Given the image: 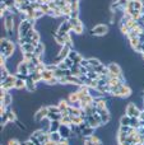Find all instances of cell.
<instances>
[{
	"instance_id": "1",
	"label": "cell",
	"mask_w": 144,
	"mask_h": 145,
	"mask_svg": "<svg viewBox=\"0 0 144 145\" xmlns=\"http://www.w3.org/2000/svg\"><path fill=\"white\" fill-rule=\"evenodd\" d=\"M89 32H91V36H94V37H105L109 35L110 27L106 23H97Z\"/></svg>"
},
{
	"instance_id": "2",
	"label": "cell",
	"mask_w": 144,
	"mask_h": 145,
	"mask_svg": "<svg viewBox=\"0 0 144 145\" xmlns=\"http://www.w3.org/2000/svg\"><path fill=\"white\" fill-rule=\"evenodd\" d=\"M140 112H142V110L138 108L134 102H129L125 107V115L129 116V117H139Z\"/></svg>"
},
{
	"instance_id": "3",
	"label": "cell",
	"mask_w": 144,
	"mask_h": 145,
	"mask_svg": "<svg viewBox=\"0 0 144 145\" xmlns=\"http://www.w3.org/2000/svg\"><path fill=\"white\" fill-rule=\"evenodd\" d=\"M107 69H109V75L110 76H120L122 75V68L116 63V61H111L110 64H107Z\"/></svg>"
},
{
	"instance_id": "4",
	"label": "cell",
	"mask_w": 144,
	"mask_h": 145,
	"mask_svg": "<svg viewBox=\"0 0 144 145\" xmlns=\"http://www.w3.org/2000/svg\"><path fill=\"white\" fill-rule=\"evenodd\" d=\"M15 80H17V76H15L14 74H10L9 76H8V79L0 84V88H1L3 90L10 92V90H13L15 87Z\"/></svg>"
},
{
	"instance_id": "5",
	"label": "cell",
	"mask_w": 144,
	"mask_h": 145,
	"mask_svg": "<svg viewBox=\"0 0 144 145\" xmlns=\"http://www.w3.org/2000/svg\"><path fill=\"white\" fill-rule=\"evenodd\" d=\"M47 116H48L47 106H42V107L38 108V110L35 112V115H33V120H35L36 122H40V121H42L43 118L47 117Z\"/></svg>"
},
{
	"instance_id": "6",
	"label": "cell",
	"mask_w": 144,
	"mask_h": 145,
	"mask_svg": "<svg viewBox=\"0 0 144 145\" xmlns=\"http://www.w3.org/2000/svg\"><path fill=\"white\" fill-rule=\"evenodd\" d=\"M13 94L10 92H5L4 95H0V105L1 106H5V107H10L13 106Z\"/></svg>"
},
{
	"instance_id": "7",
	"label": "cell",
	"mask_w": 144,
	"mask_h": 145,
	"mask_svg": "<svg viewBox=\"0 0 144 145\" xmlns=\"http://www.w3.org/2000/svg\"><path fill=\"white\" fill-rule=\"evenodd\" d=\"M70 32H71V25H70V23H69L68 20H64V22H61L60 25H59L58 35L64 36V35H66V33H70Z\"/></svg>"
},
{
	"instance_id": "8",
	"label": "cell",
	"mask_w": 144,
	"mask_h": 145,
	"mask_svg": "<svg viewBox=\"0 0 144 145\" xmlns=\"http://www.w3.org/2000/svg\"><path fill=\"white\" fill-rule=\"evenodd\" d=\"M26 92L27 93H36L37 92V84L33 82V79L28 75V78L26 79Z\"/></svg>"
},
{
	"instance_id": "9",
	"label": "cell",
	"mask_w": 144,
	"mask_h": 145,
	"mask_svg": "<svg viewBox=\"0 0 144 145\" xmlns=\"http://www.w3.org/2000/svg\"><path fill=\"white\" fill-rule=\"evenodd\" d=\"M59 134L61 135L63 139H70V136H71L70 125H64V123H61L60 129H59Z\"/></svg>"
},
{
	"instance_id": "10",
	"label": "cell",
	"mask_w": 144,
	"mask_h": 145,
	"mask_svg": "<svg viewBox=\"0 0 144 145\" xmlns=\"http://www.w3.org/2000/svg\"><path fill=\"white\" fill-rule=\"evenodd\" d=\"M40 129L43 130L45 133H50V125H51V120L48 117H45L42 121H40Z\"/></svg>"
},
{
	"instance_id": "11",
	"label": "cell",
	"mask_w": 144,
	"mask_h": 145,
	"mask_svg": "<svg viewBox=\"0 0 144 145\" xmlns=\"http://www.w3.org/2000/svg\"><path fill=\"white\" fill-rule=\"evenodd\" d=\"M93 69H94V71H96L97 74H99V75H109V69H107V65H105L103 63H102L101 65L93 68Z\"/></svg>"
},
{
	"instance_id": "12",
	"label": "cell",
	"mask_w": 144,
	"mask_h": 145,
	"mask_svg": "<svg viewBox=\"0 0 144 145\" xmlns=\"http://www.w3.org/2000/svg\"><path fill=\"white\" fill-rule=\"evenodd\" d=\"M29 76L32 78V79H33V82H35L37 85L40 84V83H42V82H43V80H42V74H41L40 71H37V70H35L33 72H31V74H29Z\"/></svg>"
},
{
	"instance_id": "13",
	"label": "cell",
	"mask_w": 144,
	"mask_h": 145,
	"mask_svg": "<svg viewBox=\"0 0 144 145\" xmlns=\"http://www.w3.org/2000/svg\"><path fill=\"white\" fill-rule=\"evenodd\" d=\"M9 75H10V71L8 70L5 66H0V83L5 82Z\"/></svg>"
},
{
	"instance_id": "14",
	"label": "cell",
	"mask_w": 144,
	"mask_h": 145,
	"mask_svg": "<svg viewBox=\"0 0 144 145\" xmlns=\"http://www.w3.org/2000/svg\"><path fill=\"white\" fill-rule=\"evenodd\" d=\"M41 74H42V80H43V83H45V84L47 82H50V80L54 78V71H50V70H47V69H46V70H43Z\"/></svg>"
},
{
	"instance_id": "15",
	"label": "cell",
	"mask_w": 144,
	"mask_h": 145,
	"mask_svg": "<svg viewBox=\"0 0 144 145\" xmlns=\"http://www.w3.org/2000/svg\"><path fill=\"white\" fill-rule=\"evenodd\" d=\"M14 90H26V80L18 79V78H17V80H15Z\"/></svg>"
},
{
	"instance_id": "16",
	"label": "cell",
	"mask_w": 144,
	"mask_h": 145,
	"mask_svg": "<svg viewBox=\"0 0 144 145\" xmlns=\"http://www.w3.org/2000/svg\"><path fill=\"white\" fill-rule=\"evenodd\" d=\"M19 48H20L22 52H33L36 47L32 45V43H24V45L19 46Z\"/></svg>"
},
{
	"instance_id": "17",
	"label": "cell",
	"mask_w": 144,
	"mask_h": 145,
	"mask_svg": "<svg viewBox=\"0 0 144 145\" xmlns=\"http://www.w3.org/2000/svg\"><path fill=\"white\" fill-rule=\"evenodd\" d=\"M96 134V129L94 127H87V129H84L83 131H82V136L83 138H89V136H92V135H94Z\"/></svg>"
},
{
	"instance_id": "18",
	"label": "cell",
	"mask_w": 144,
	"mask_h": 145,
	"mask_svg": "<svg viewBox=\"0 0 144 145\" xmlns=\"http://www.w3.org/2000/svg\"><path fill=\"white\" fill-rule=\"evenodd\" d=\"M88 61H89V65L96 68V66L101 65L102 64V60L99 57H96V56H92V57H88Z\"/></svg>"
},
{
	"instance_id": "19",
	"label": "cell",
	"mask_w": 144,
	"mask_h": 145,
	"mask_svg": "<svg viewBox=\"0 0 144 145\" xmlns=\"http://www.w3.org/2000/svg\"><path fill=\"white\" fill-rule=\"evenodd\" d=\"M60 126H61V122H60V121H51L50 133H56V131H59Z\"/></svg>"
},
{
	"instance_id": "20",
	"label": "cell",
	"mask_w": 144,
	"mask_h": 145,
	"mask_svg": "<svg viewBox=\"0 0 144 145\" xmlns=\"http://www.w3.org/2000/svg\"><path fill=\"white\" fill-rule=\"evenodd\" d=\"M130 126L133 129H138L140 126V118L139 117H130Z\"/></svg>"
},
{
	"instance_id": "21",
	"label": "cell",
	"mask_w": 144,
	"mask_h": 145,
	"mask_svg": "<svg viewBox=\"0 0 144 145\" xmlns=\"http://www.w3.org/2000/svg\"><path fill=\"white\" fill-rule=\"evenodd\" d=\"M119 123L120 125H125V126H130V117L126 115H122L119 120Z\"/></svg>"
},
{
	"instance_id": "22",
	"label": "cell",
	"mask_w": 144,
	"mask_h": 145,
	"mask_svg": "<svg viewBox=\"0 0 144 145\" xmlns=\"http://www.w3.org/2000/svg\"><path fill=\"white\" fill-rule=\"evenodd\" d=\"M46 15H45V13L42 12V10H35L33 12V19H36V20H41L42 18H45Z\"/></svg>"
},
{
	"instance_id": "23",
	"label": "cell",
	"mask_w": 144,
	"mask_h": 145,
	"mask_svg": "<svg viewBox=\"0 0 144 145\" xmlns=\"http://www.w3.org/2000/svg\"><path fill=\"white\" fill-rule=\"evenodd\" d=\"M61 135L59 134V131H56V133H50V140L55 141V143H59V141L61 140Z\"/></svg>"
},
{
	"instance_id": "24",
	"label": "cell",
	"mask_w": 144,
	"mask_h": 145,
	"mask_svg": "<svg viewBox=\"0 0 144 145\" xmlns=\"http://www.w3.org/2000/svg\"><path fill=\"white\" fill-rule=\"evenodd\" d=\"M68 22L70 23V25H71V29H73L75 25H78V24H81V23H83L81 20V18H69L68 19Z\"/></svg>"
},
{
	"instance_id": "25",
	"label": "cell",
	"mask_w": 144,
	"mask_h": 145,
	"mask_svg": "<svg viewBox=\"0 0 144 145\" xmlns=\"http://www.w3.org/2000/svg\"><path fill=\"white\" fill-rule=\"evenodd\" d=\"M47 117L50 118L51 121H61L63 115H61V113H48Z\"/></svg>"
},
{
	"instance_id": "26",
	"label": "cell",
	"mask_w": 144,
	"mask_h": 145,
	"mask_svg": "<svg viewBox=\"0 0 144 145\" xmlns=\"http://www.w3.org/2000/svg\"><path fill=\"white\" fill-rule=\"evenodd\" d=\"M60 122L64 123V125H71L73 123V118H71V116H63Z\"/></svg>"
},
{
	"instance_id": "27",
	"label": "cell",
	"mask_w": 144,
	"mask_h": 145,
	"mask_svg": "<svg viewBox=\"0 0 144 145\" xmlns=\"http://www.w3.org/2000/svg\"><path fill=\"white\" fill-rule=\"evenodd\" d=\"M54 76L58 78V79H61V78L65 76V72H64V70H61V69H56L55 71H54Z\"/></svg>"
},
{
	"instance_id": "28",
	"label": "cell",
	"mask_w": 144,
	"mask_h": 145,
	"mask_svg": "<svg viewBox=\"0 0 144 145\" xmlns=\"http://www.w3.org/2000/svg\"><path fill=\"white\" fill-rule=\"evenodd\" d=\"M79 55H81V52H78L77 50H71L70 52H69V56H68V57H69V59H71L73 61H75V60H77V57H78Z\"/></svg>"
},
{
	"instance_id": "29",
	"label": "cell",
	"mask_w": 144,
	"mask_h": 145,
	"mask_svg": "<svg viewBox=\"0 0 144 145\" xmlns=\"http://www.w3.org/2000/svg\"><path fill=\"white\" fill-rule=\"evenodd\" d=\"M33 57H35L33 52H23V60L24 61H31Z\"/></svg>"
},
{
	"instance_id": "30",
	"label": "cell",
	"mask_w": 144,
	"mask_h": 145,
	"mask_svg": "<svg viewBox=\"0 0 144 145\" xmlns=\"http://www.w3.org/2000/svg\"><path fill=\"white\" fill-rule=\"evenodd\" d=\"M87 78H89L92 80H97L99 78V74H97L96 71H88L87 72Z\"/></svg>"
},
{
	"instance_id": "31",
	"label": "cell",
	"mask_w": 144,
	"mask_h": 145,
	"mask_svg": "<svg viewBox=\"0 0 144 145\" xmlns=\"http://www.w3.org/2000/svg\"><path fill=\"white\" fill-rule=\"evenodd\" d=\"M7 145H22V141H20L19 139L13 138V139H9V140H8Z\"/></svg>"
},
{
	"instance_id": "32",
	"label": "cell",
	"mask_w": 144,
	"mask_h": 145,
	"mask_svg": "<svg viewBox=\"0 0 144 145\" xmlns=\"http://www.w3.org/2000/svg\"><path fill=\"white\" fill-rule=\"evenodd\" d=\"M73 123L74 125H79V123H82L84 121V118L82 117V116H73Z\"/></svg>"
},
{
	"instance_id": "33",
	"label": "cell",
	"mask_w": 144,
	"mask_h": 145,
	"mask_svg": "<svg viewBox=\"0 0 144 145\" xmlns=\"http://www.w3.org/2000/svg\"><path fill=\"white\" fill-rule=\"evenodd\" d=\"M54 1H55V4L58 5L59 8H61V9H63L64 7H66V5L69 4V3L66 1V0H54Z\"/></svg>"
},
{
	"instance_id": "34",
	"label": "cell",
	"mask_w": 144,
	"mask_h": 145,
	"mask_svg": "<svg viewBox=\"0 0 144 145\" xmlns=\"http://www.w3.org/2000/svg\"><path fill=\"white\" fill-rule=\"evenodd\" d=\"M3 3H4V4L8 7V9H9V8H12V7H15V5H17V1H15V0H5V1H3Z\"/></svg>"
},
{
	"instance_id": "35",
	"label": "cell",
	"mask_w": 144,
	"mask_h": 145,
	"mask_svg": "<svg viewBox=\"0 0 144 145\" xmlns=\"http://www.w3.org/2000/svg\"><path fill=\"white\" fill-rule=\"evenodd\" d=\"M41 10H42L43 13H45V15H47L48 13H50V7H48V4H42L41 5Z\"/></svg>"
},
{
	"instance_id": "36",
	"label": "cell",
	"mask_w": 144,
	"mask_h": 145,
	"mask_svg": "<svg viewBox=\"0 0 144 145\" xmlns=\"http://www.w3.org/2000/svg\"><path fill=\"white\" fill-rule=\"evenodd\" d=\"M79 129H81V130L82 131H83L84 130V129H87V127H89V123H88V121H86V120H84L83 121V122H82V123H79Z\"/></svg>"
},
{
	"instance_id": "37",
	"label": "cell",
	"mask_w": 144,
	"mask_h": 145,
	"mask_svg": "<svg viewBox=\"0 0 144 145\" xmlns=\"http://www.w3.org/2000/svg\"><path fill=\"white\" fill-rule=\"evenodd\" d=\"M79 65H81V66H83V68H88V66H89V61H88V59H87V57H84L83 60L81 61V64H79Z\"/></svg>"
},
{
	"instance_id": "38",
	"label": "cell",
	"mask_w": 144,
	"mask_h": 145,
	"mask_svg": "<svg viewBox=\"0 0 144 145\" xmlns=\"http://www.w3.org/2000/svg\"><path fill=\"white\" fill-rule=\"evenodd\" d=\"M58 68H59V69H61V70H66V69H69L68 66H66V64L64 63V61H61V63H59V64H58Z\"/></svg>"
},
{
	"instance_id": "39",
	"label": "cell",
	"mask_w": 144,
	"mask_h": 145,
	"mask_svg": "<svg viewBox=\"0 0 144 145\" xmlns=\"http://www.w3.org/2000/svg\"><path fill=\"white\" fill-rule=\"evenodd\" d=\"M22 145H36V144L33 143V141L31 140L29 138H27L26 140H23V141H22Z\"/></svg>"
},
{
	"instance_id": "40",
	"label": "cell",
	"mask_w": 144,
	"mask_h": 145,
	"mask_svg": "<svg viewBox=\"0 0 144 145\" xmlns=\"http://www.w3.org/2000/svg\"><path fill=\"white\" fill-rule=\"evenodd\" d=\"M143 54H144V43L140 45V55H143Z\"/></svg>"
}]
</instances>
